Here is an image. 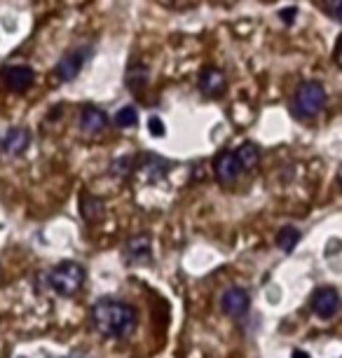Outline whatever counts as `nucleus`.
Segmentation results:
<instances>
[{"label":"nucleus","instance_id":"f257e3e1","mask_svg":"<svg viewBox=\"0 0 342 358\" xmlns=\"http://www.w3.org/2000/svg\"><path fill=\"white\" fill-rule=\"evenodd\" d=\"M92 326L108 340H124L138 326V312L129 302L115 297H99L92 305Z\"/></svg>","mask_w":342,"mask_h":358},{"label":"nucleus","instance_id":"f03ea898","mask_svg":"<svg viewBox=\"0 0 342 358\" xmlns=\"http://www.w3.org/2000/svg\"><path fill=\"white\" fill-rule=\"evenodd\" d=\"M85 279H87L85 267L73 260H66V262H59V265L52 269L50 276H47V283H50V288L55 290L57 295L71 297L83 288Z\"/></svg>","mask_w":342,"mask_h":358},{"label":"nucleus","instance_id":"7ed1b4c3","mask_svg":"<svg viewBox=\"0 0 342 358\" xmlns=\"http://www.w3.org/2000/svg\"><path fill=\"white\" fill-rule=\"evenodd\" d=\"M326 103V90L321 83H303L298 87L296 99H293V110H296L298 117H317V115L324 110Z\"/></svg>","mask_w":342,"mask_h":358},{"label":"nucleus","instance_id":"20e7f679","mask_svg":"<svg viewBox=\"0 0 342 358\" xmlns=\"http://www.w3.org/2000/svg\"><path fill=\"white\" fill-rule=\"evenodd\" d=\"M310 307H312L314 316H319V319L328 321V319H333V316L340 312L342 297H340V293L333 286H321V288L314 290Z\"/></svg>","mask_w":342,"mask_h":358},{"label":"nucleus","instance_id":"39448f33","mask_svg":"<svg viewBox=\"0 0 342 358\" xmlns=\"http://www.w3.org/2000/svg\"><path fill=\"white\" fill-rule=\"evenodd\" d=\"M87 57H90V47H80V50L66 52L64 57L59 59V64L55 69V78L59 83H71V80H76L80 76V71H83Z\"/></svg>","mask_w":342,"mask_h":358},{"label":"nucleus","instance_id":"423d86ee","mask_svg":"<svg viewBox=\"0 0 342 358\" xmlns=\"http://www.w3.org/2000/svg\"><path fill=\"white\" fill-rule=\"evenodd\" d=\"M249 307H251V297L241 286H230L223 293V297H220V309H223V314H227L230 319L246 316Z\"/></svg>","mask_w":342,"mask_h":358},{"label":"nucleus","instance_id":"0eeeda50","mask_svg":"<svg viewBox=\"0 0 342 358\" xmlns=\"http://www.w3.org/2000/svg\"><path fill=\"white\" fill-rule=\"evenodd\" d=\"M124 260L129 265H143L152 260V241L148 234H136L127 241L124 246Z\"/></svg>","mask_w":342,"mask_h":358},{"label":"nucleus","instance_id":"6e6552de","mask_svg":"<svg viewBox=\"0 0 342 358\" xmlns=\"http://www.w3.org/2000/svg\"><path fill=\"white\" fill-rule=\"evenodd\" d=\"M213 173H216V178L223 185L234 183V180H237V176L241 173V166H239L237 155L230 152V150L218 152L216 159H213Z\"/></svg>","mask_w":342,"mask_h":358},{"label":"nucleus","instance_id":"1a4fd4ad","mask_svg":"<svg viewBox=\"0 0 342 358\" xmlns=\"http://www.w3.org/2000/svg\"><path fill=\"white\" fill-rule=\"evenodd\" d=\"M136 171L143 176L145 183H159V180L166 176V171H169V162L162 159L155 152H148V155H143V157H141Z\"/></svg>","mask_w":342,"mask_h":358},{"label":"nucleus","instance_id":"9d476101","mask_svg":"<svg viewBox=\"0 0 342 358\" xmlns=\"http://www.w3.org/2000/svg\"><path fill=\"white\" fill-rule=\"evenodd\" d=\"M108 127V115L97 106H85L80 113V129L85 136H97Z\"/></svg>","mask_w":342,"mask_h":358},{"label":"nucleus","instance_id":"9b49d317","mask_svg":"<svg viewBox=\"0 0 342 358\" xmlns=\"http://www.w3.org/2000/svg\"><path fill=\"white\" fill-rule=\"evenodd\" d=\"M31 143V134L24 127H12V129L3 136V143H0V150H3L8 157H19V155L26 152V148Z\"/></svg>","mask_w":342,"mask_h":358},{"label":"nucleus","instance_id":"f8f14e48","mask_svg":"<svg viewBox=\"0 0 342 358\" xmlns=\"http://www.w3.org/2000/svg\"><path fill=\"white\" fill-rule=\"evenodd\" d=\"M3 80L10 92L24 94L31 90L33 83H36V73H33L29 66H12V69L3 73Z\"/></svg>","mask_w":342,"mask_h":358},{"label":"nucleus","instance_id":"ddd939ff","mask_svg":"<svg viewBox=\"0 0 342 358\" xmlns=\"http://www.w3.org/2000/svg\"><path fill=\"white\" fill-rule=\"evenodd\" d=\"M225 87H227L225 73L218 71V69H213V66L204 69L202 76H199V90H202L204 96L216 99V96H220V94L225 92Z\"/></svg>","mask_w":342,"mask_h":358},{"label":"nucleus","instance_id":"4468645a","mask_svg":"<svg viewBox=\"0 0 342 358\" xmlns=\"http://www.w3.org/2000/svg\"><path fill=\"white\" fill-rule=\"evenodd\" d=\"M80 213H83V220L87 225H94V222L104 218V201L97 194L83 192V197H80Z\"/></svg>","mask_w":342,"mask_h":358},{"label":"nucleus","instance_id":"2eb2a0df","mask_svg":"<svg viewBox=\"0 0 342 358\" xmlns=\"http://www.w3.org/2000/svg\"><path fill=\"white\" fill-rule=\"evenodd\" d=\"M124 80H127V90L134 94H141L143 87L148 85V69H145L143 64L134 62V64H129V69H127Z\"/></svg>","mask_w":342,"mask_h":358},{"label":"nucleus","instance_id":"dca6fc26","mask_svg":"<svg viewBox=\"0 0 342 358\" xmlns=\"http://www.w3.org/2000/svg\"><path fill=\"white\" fill-rule=\"evenodd\" d=\"M234 155H237L239 166L244 169V171H253V169L260 164V148L256 143H241Z\"/></svg>","mask_w":342,"mask_h":358},{"label":"nucleus","instance_id":"f3484780","mask_svg":"<svg viewBox=\"0 0 342 358\" xmlns=\"http://www.w3.org/2000/svg\"><path fill=\"white\" fill-rule=\"evenodd\" d=\"M138 169V159L134 155H120V157L111 164V173L117 178H129V176Z\"/></svg>","mask_w":342,"mask_h":358},{"label":"nucleus","instance_id":"a211bd4d","mask_svg":"<svg viewBox=\"0 0 342 358\" xmlns=\"http://www.w3.org/2000/svg\"><path fill=\"white\" fill-rule=\"evenodd\" d=\"M298 241H300L298 227L286 225V227H281V229H279V234H277V246H279L284 253H291L293 248L298 246Z\"/></svg>","mask_w":342,"mask_h":358},{"label":"nucleus","instance_id":"6ab92c4d","mask_svg":"<svg viewBox=\"0 0 342 358\" xmlns=\"http://www.w3.org/2000/svg\"><path fill=\"white\" fill-rule=\"evenodd\" d=\"M138 122V113L134 106H124L120 108V110L115 113V124L122 127V129H129V127H136Z\"/></svg>","mask_w":342,"mask_h":358},{"label":"nucleus","instance_id":"aec40b11","mask_svg":"<svg viewBox=\"0 0 342 358\" xmlns=\"http://www.w3.org/2000/svg\"><path fill=\"white\" fill-rule=\"evenodd\" d=\"M148 129H150L152 136H162V134H164L162 120H159V117H150V120H148Z\"/></svg>","mask_w":342,"mask_h":358},{"label":"nucleus","instance_id":"412c9836","mask_svg":"<svg viewBox=\"0 0 342 358\" xmlns=\"http://www.w3.org/2000/svg\"><path fill=\"white\" fill-rule=\"evenodd\" d=\"M335 62H338V66H342V36L338 40V45H335Z\"/></svg>","mask_w":342,"mask_h":358},{"label":"nucleus","instance_id":"4be33fe9","mask_svg":"<svg viewBox=\"0 0 342 358\" xmlns=\"http://www.w3.org/2000/svg\"><path fill=\"white\" fill-rule=\"evenodd\" d=\"M279 17L284 19V22H291V19L296 17V8H293V10H284V12H279Z\"/></svg>","mask_w":342,"mask_h":358},{"label":"nucleus","instance_id":"5701e85b","mask_svg":"<svg viewBox=\"0 0 342 358\" xmlns=\"http://www.w3.org/2000/svg\"><path fill=\"white\" fill-rule=\"evenodd\" d=\"M293 358H312V356H310V354H305V351L296 349V351H293Z\"/></svg>","mask_w":342,"mask_h":358},{"label":"nucleus","instance_id":"b1692460","mask_svg":"<svg viewBox=\"0 0 342 358\" xmlns=\"http://www.w3.org/2000/svg\"><path fill=\"white\" fill-rule=\"evenodd\" d=\"M335 17H338L340 22H342V0H340V3H338V8H335Z\"/></svg>","mask_w":342,"mask_h":358},{"label":"nucleus","instance_id":"393cba45","mask_svg":"<svg viewBox=\"0 0 342 358\" xmlns=\"http://www.w3.org/2000/svg\"><path fill=\"white\" fill-rule=\"evenodd\" d=\"M338 183H340V185H342V166H340V169H338Z\"/></svg>","mask_w":342,"mask_h":358},{"label":"nucleus","instance_id":"a878e982","mask_svg":"<svg viewBox=\"0 0 342 358\" xmlns=\"http://www.w3.org/2000/svg\"><path fill=\"white\" fill-rule=\"evenodd\" d=\"M159 3H164V5H169V3H176V0H159Z\"/></svg>","mask_w":342,"mask_h":358}]
</instances>
